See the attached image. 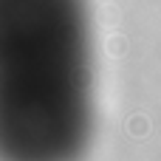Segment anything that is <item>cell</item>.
I'll return each instance as SVG.
<instances>
[{
  "instance_id": "6da1fadb",
  "label": "cell",
  "mask_w": 161,
  "mask_h": 161,
  "mask_svg": "<svg viewBox=\"0 0 161 161\" xmlns=\"http://www.w3.org/2000/svg\"><path fill=\"white\" fill-rule=\"evenodd\" d=\"M91 139V3L0 0V161H82Z\"/></svg>"
}]
</instances>
